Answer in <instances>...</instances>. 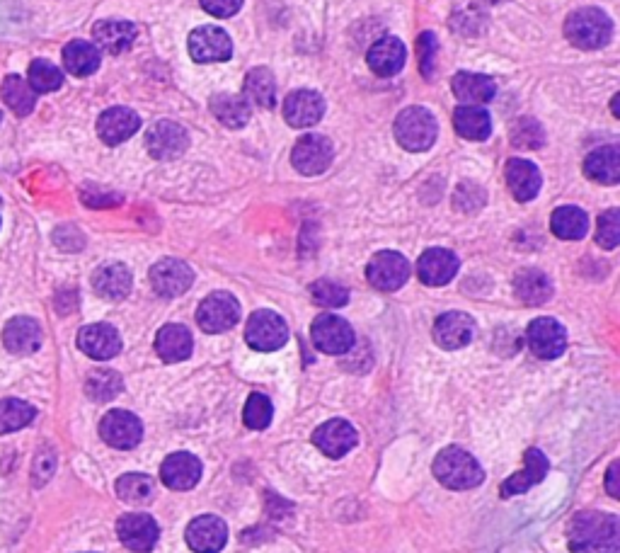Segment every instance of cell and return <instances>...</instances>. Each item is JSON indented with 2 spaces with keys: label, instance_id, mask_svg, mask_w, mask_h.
Wrapping results in <instances>:
<instances>
[{
  "label": "cell",
  "instance_id": "obj_1",
  "mask_svg": "<svg viewBox=\"0 0 620 553\" xmlns=\"http://www.w3.org/2000/svg\"><path fill=\"white\" fill-rule=\"evenodd\" d=\"M572 553H620V520L611 512H577L567 529Z\"/></svg>",
  "mask_w": 620,
  "mask_h": 553
},
{
  "label": "cell",
  "instance_id": "obj_2",
  "mask_svg": "<svg viewBox=\"0 0 620 553\" xmlns=\"http://www.w3.org/2000/svg\"><path fill=\"white\" fill-rule=\"evenodd\" d=\"M434 476L441 486L451 490L478 488L485 481V471L473 454L461 447H446L434 459Z\"/></svg>",
  "mask_w": 620,
  "mask_h": 553
},
{
  "label": "cell",
  "instance_id": "obj_3",
  "mask_svg": "<svg viewBox=\"0 0 620 553\" xmlns=\"http://www.w3.org/2000/svg\"><path fill=\"white\" fill-rule=\"evenodd\" d=\"M567 39L579 49H601L611 42L613 22L599 8L574 10L565 22Z\"/></svg>",
  "mask_w": 620,
  "mask_h": 553
},
{
  "label": "cell",
  "instance_id": "obj_4",
  "mask_svg": "<svg viewBox=\"0 0 620 553\" xmlns=\"http://www.w3.org/2000/svg\"><path fill=\"white\" fill-rule=\"evenodd\" d=\"M439 134L434 114L424 107H407L395 119V139L398 144L412 153H422L432 148Z\"/></svg>",
  "mask_w": 620,
  "mask_h": 553
},
{
  "label": "cell",
  "instance_id": "obj_5",
  "mask_svg": "<svg viewBox=\"0 0 620 553\" xmlns=\"http://www.w3.org/2000/svg\"><path fill=\"white\" fill-rule=\"evenodd\" d=\"M245 340L252 350L257 352H274L286 345L289 340V326L284 318L274 311H255L250 316L248 328H245Z\"/></svg>",
  "mask_w": 620,
  "mask_h": 553
},
{
  "label": "cell",
  "instance_id": "obj_6",
  "mask_svg": "<svg viewBox=\"0 0 620 553\" xmlns=\"http://www.w3.org/2000/svg\"><path fill=\"white\" fill-rule=\"evenodd\" d=\"M313 345L325 355H344L354 347V330L347 321L332 313H323L310 326Z\"/></svg>",
  "mask_w": 620,
  "mask_h": 553
},
{
  "label": "cell",
  "instance_id": "obj_7",
  "mask_svg": "<svg viewBox=\"0 0 620 553\" xmlns=\"http://www.w3.org/2000/svg\"><path fill=\"white\" fill-rule=\"evenodd\" d=\"M240 321V304L233 294L214 292L202 301L197 323L204 333H226Z\"/></svg>",
  "mask_w": 620,
  "mask_h": 553
},
{
  "label": "cell",
  "instance_id": "obj_8",
  "mask_svg": "<svg viewBox=\"0 0 620 553\" xmlns=\"http://www.w3.org/2000/svg\"><path fill=\"white\" fill-rule=\"evenodd\" d=\"M366 277L381 292H398L400 287L410 279V262L395 250H383L376 253L366 267Z\"/></svg>",
  "mask_w": 620,
  "mask_h": 553
},
{
  "label": "cell",
  "instance_id": "obj_9",
  "mask_svg": "<svg viewBox=\"0 0 620 553\" xmlns=\"http://www.w3.org/2000/svg\"><path fill=\"white\" fill-rule=\"evenodd\" d=\"M291 163L301 175H320L332 163V144L327 136L306 134L296 141L291 151Z\"/></svg>",
  "mask_w": 620,
  "mask_h": 553
},
{
  "label": "cell",
  "instance_id": "obj_10",
  "mask_svg": "<svg viewBox=\"0 0 620 553\" xmlns=\"http://www.w3.org/2000/svg\"><path fill=\"white\" fill-rule=\"evenodd\" d=\"M189 54L199 64H214V61H228L233 56V42L221 27H199L189 34Z\"/></svg>",
  "mask_w": 620,
  "mask_h": 553
},
{
  "label": "cell",
  "instance_id": "obj_11",
  "mask_svg": "<svg viewBox=\"0 0 620 553\" xmlns=\"http://www.w3.org/2000/svg\"><path fill=\"white\" fill-rule=\"evenodd\" d=\"M526 342L538 359H558L567 347V333L555 318H536L526 330Z\"/></svg>",
  "mask_w": 620,
  "mask_h": 553
},
{
  "label": "cell",
  "instance_id": "obj_12",
  "mask_svg": "<svg viewBox=\"0 0 620 553\" xmlns=\"http://www.w3.org/2000/svg\"><path fill=\"white\" fill-rule=\"evenodd\" d=\"M192 282H194V270L182 260L165 258V260L155 262L151 270L153 289L160 296H165V299L182 296L189 287H192Z\"/></svg>",
  "mask_w": 620,
  "mask_h": 553
},
{
  "label": "cell",
  "instance_id": "obj_13",
  "mask_svg": "<svg viewBox=\"0 0 620 553\" xmlns=\"http://www.w3.org/2000/svg\"><path fill=\"white\" fill-rule=\"evenodd\" d=\"M100 435L109 447L114 449H134L143 437V425L129 410H112L102 418Z\"/></svg>",
  "mask_w": 620,
  "mask_h": 553
},
{
  "label": "cell",
  "instance_id": "obj_14",
  "mask_svg": "<svg viewBox=\"0 0 620 553\" xmlns=\"http://www.w3.org/2000/svg\"><path fill=\"white\" fill-rule=\"evenodd\" d=\"M117 534L119 541H122L129 551L148 553L155 549V544H158L160 529L151 515H139V512H134V515H124L122 520L117 522Z\"/></svg>",
  "mask_w": 620,
  "mask_h": 553
},
{
  "label": "cell",
  "instance_id": "obj_15",
  "mask_svg": "<svg viewBox=\"0 0 620 553\" xmlns=\"http://www.w3.org/2000/svg\"><path fill=\"white\" fill-rule=\"evenodd\" d=\"M189 136L187 131L175 122H158L153 124L151 131L146 134V148L153 158L158 161H172L180 158L187 151Z\"/></svg>",
  "mask_w": 620,
  "mask_h": 553
},
{
  "label": "cell",
  "instance_id": "obj_16",
  "mask_svg": "<svg viewBox=\"0 0 620 553\" xmlns=\"http://www.w3.org/2000/svg\"><path fill=\"white\" fill-rule=\"evenodd\" d=\"M228 541V527L221 517L202 515L189 522L187 544L194 553H218Z\"/></svg>",
  "mask_w": 620,
  "mask_h": 553
},
{
  "label": "cell",
  "instance_id": "obj_17",
  "mask_svg": "<svg viewBox=\"0 0 620 553\" xmlns=\"http://www.w3.org/2000/svg\"><path fill=\"white\" fill-rule=\"evenodd\" d=\"M359 435L347 420H327L313 432V444L330 459H340L349 454V449L357 447Z\"/></svg>",
  "mask_w": 620,
  "mask_h": 553
},
{
  "label": "cell",
  "instance_id": "obj_18",
  "mask_svg": "<svg viewBox=\"0 0 620 553\" xmlns=\"http://www.w3.org/2000/svg\"><path fill=\"white\" fill-rule=\"evenodd\" d=\"M475 335L473 318L461 311H449L436 318L434 323V340L444 350H461L468 345Z\"/></svg>",
  "mask_w": 620,
  "mask_h": 553
},
{
  "label": "cell",
  "instance_id": "obj_19",
  "mask_svg": "<svg viewBox=\"0 0 620 553\" xmlns=\"http://www.w3.org/2000/svg\"><path fill=\"white\" fill-rule=\"evenodd\" d=\"M160 478L170 490L194 488L202 478V461L189 452L172 454L160 466Z\"/></svg>",
  "mask_w": 620,
  "mask_h": 553
},
{
  "label": "cell",
  "instance_id": "obj_20",
  "mask_svg": "<svg viewBox=\"0 0 620 553\" xmlns=\"http://www.w3.org/2000/svg\"><path fill=\"white\" fill-rule=\"evenodd\" d=\"M139 127V114L129 110V107H112V110L102 112L100 119H97V134L109 146L124 144L126 139H131L139 131Z\"/></svg>",
  "mask_w": 620,
  "mask_h": 553
},
{
  "label": "cell",
  "instance_id": "obj_21",
  "mask_svg": "<svg viewBox=\"0 0 620 553\" xmlns=\"http://www.w3.org/2000/svg\"><path fill=\"white\" fill-rule=\"evenodd\" d=\"M325 102L315 90H296L284 102V117L291 127L306 129L323 119Z\"/></svg>",
  "mask_w": 620,
  "mask_h": 553
},
{
  "label": "cell",
  "instance_id": "obj_22",
  "mask_svg": "<svg viewBox=\"0 0 620 553\" xmlns=\"http://www.w3.org/2000/svg\"><path fill=\"white\" fill-rule=\"evenodd\" d=\"M78 347L93 359H112L122 350V338H119L117 328L107 326V323H95V326H85L80 330Z\"/></svg>",
  "mask_w": 620,
  "mask_h": 553
},
{
  "label": "cell",
  "instance_id": "obj_23",
  "mask_svg": "<svg viewBox=\"0 0 620 553\" xmlns=\"http://www.w3.org/2000/svg\"><path fill=\"white\" fill-rule=\"evenodd\" d=\"M458 272V258L446 248H432L417 262V275L429 287L449 284Z\"/></svg>",
  "mask_w": 620,
  "mask_h": 553
},
{
  "label": "cell",
  "instance_id": "obj_24",
  "mask_svg": "<svg viewBox=\"0 0 620 553\" xmlns=\"http://www.w3.org/2000/svg\"><path fill=\"white\" fill-rule=\"evenodd\" d=\"M524 461H526V469L514 473V476H509L507 481L502 483V488H499L502 490L504 498H514V495H521V493H526L528 488L538 486V483H541L545 478V473H548V469H550L548 456H545L541 449H536V447L526 449Z\"/></svg>",
  "mask_w": 620,
  "mask_h": 553
},
{
  "label": "cell",
  "instance_id": "obj_25",
  "mask_svg": "<svg viewBox=\"0 0 620 553\" xmlns=\"http://www.w3.org/2000/svg\"><path fill=\"white\" fill-rule=\"evenodd\" d=\"M504 178H507L509 192H512L514 199H519V202H531V199L541 192L543 185L541 170L531 161H524V158H512V161L507 163V170H504Z\"/></svg>",
  "mask_w": 620,
  "mask_h": 553
},
{
  "label": "cell",
  "instance_id": "obj_26",
  "mask_svg": "<svg viewBox=\"0 0 620 553\" xmlns=\"http://www.w3.org/2000/svg\"><path fill=\"white\" fill-rule=\"evenodd\" d=\"M407 61V49L400 39L383 37L369 49V68L376 76H395L403 71Z\"/></svg>",
  "mask_w": 620,
  "mask_h": 553
},
{
  "label": "cell",
  "instance_id": "obj_27",
  "mask_svg": "<svg viewBox=\"0 0 620 553\" xmlns=\"http://www.w3.org/2000/svg\"><path fill=\"white\" fill-rule=\"evenodd\" d=\"M3 342L13 355H32L42 345V328L32 318H13L3 330Z\"/></svg>",
  "mask_w": 620,
  "mask_h": 553
},
{
  "label": "cell",
  "instance_id": "obj_28",
  "mask_svg": "<svg viewBox=\"0 0 620 553\" xmlns=\"http://www.w3.org/2000/svg\"><path fill=\"white\" fill-rule=\"evenodd\" d=\"M453 95H456L458 100L465 102V105H485V102H490L492 98H495V90L497 85L492 78L487 76H480V73H456L453 76Z\"/></svg>",
  "mask_w": 620,
  "mask_h": 553
},
{
  "label": "cell",
  "instance_id": "obj_29",
  "mask_svg": "<svg viewBox=\"0 0 620 553\" xmlns=\"http://www.w3.org/2000/svg\"><path fill=\"white\" fill-rule=\"evenodd\" d=\"M192 333L185 326H177V323H170V326L160 328L158 338H155V350L163 362H185V359L192 355Z\"/></svg>",
  "mask_w": 620,
  "mask_h": 553
},
{
  "label": "cell",
  "instance_id": "obj_30",
  "mask_svg": "<svg viewBox=\"0 0 620 553\" xmlns=\"http://www.w3.org/2000/svg\"><path fill=\"white\" fill-rule=\"evenodd\" d=\"M95 42L100 44L102 49L109 51V54H122L136 42V30L134 22L126 20H102L95 25Z\"/></svg>",
  "mask_w": 620,
  "mask_h": 553
},
{
  "label": "cell",
  "instance_id": "obj_31",
  "mask_svg": "<svg viewBox=\"0 0 620 553\" xmlns=\"http://www.w3.org/2000/svg\"><path fill=\"white\" fill-rule=\"evenodd\" d=\"M584 173L601 185H616L620 180V148L601 146L591 151L584 161Z\"/></svg>",
  "mask_w": 620,
  "mask_h": 553
},
{
  "label": "cell",
  "instance_id": "obj_32",
  "mask_svg": "<svg viewBox=\"0 0 620 553\" xmlns=\"http://www.w3.org/2000/svg\"><path fill=\"white\" fill-rule=\"evenodd\" d=\"M95 292L107 301H122L131 292V272L119 262L102 265L93 275Z\"/></svg>",
  "mask_w": 620,
  "mask_h": 553
},
{
  "label": "cell",
  "instance_id": "obj_33",
  "mask_svg": "<svg viewBox=\"0 0 620 553\" xmlns=\"http://www.w3.org/2000/svg\"><path fill=\"white\" fill-rule=\"evenodd\" d=\"M514 294L526 306H541L553 296V284L541 270H524L514 279Z\"/></svg>",
  "mask_w": 620,
  "mask_h": 553
},
{
  "label": "cell",
  "instance_id": "obj_34",
  "mask_svg": "<svg viewBox=\"0 0 620 553\" xmlns=\"http://www.w3.org/2000/svg\"><path fill=\"white\" fill-rule=\"evenodd\" d=\"M211 112H214L218 122L226 124L228 129H240L250 122L252 107L245 95L221 93L211 100Z\"/></svg>",
  "mask_w": 620,
  "mask_h": 553
},
{
  "label": "cell",
  "instance_id": "obj_35",
  "mask_svg": "<svg viewBox=\"0 0 620 553\" xmlns=\"http://www.w3.org/2000/svg\"><path fill=\"white\" fill-rule=\"evenodd\" d=\"M453 127L463 139L470 141H485L492 131L490 114L475 105H461L453 112Z\"/></svg>",
  "mask_w": 620,
  "mask_h": 553
},
{
  "label": "cell",
  "instance_id": "obj_36",
  "mask_svg": "<svg viewBox=\"0 0 620 553\" xmlns=\"http://www.w3.org/2000/svg\"><path fill=\"white\" fill-rule=\"evenodd\" d=\"M550 228L562 241H579V238L587 236L589 219L579 207H560L553 212Z\"/></svg>",
  "mask_w": 620,
  "mask_h": 553
},
{
  "label": "cell",
  "instance_id": "obj_37",
  "mask_svg": "<svg viewBox=\"0 0 620 553\" xmlns=\"http://www.w3.org/2000/svg\"><path fill=\"white\" fill-rule=\"evenodd\" d=\"M63 64H66L68 73L73 76H90L100 68V51H97L90 42L76 39L63 49Z\"/></svg>",
  "mask_w": 620,
  "mask_h": 553
},
{
  "label": "cell",
  "instance_id": "obj_38",
  "mask_svg": "<svg viewBox=\"0 0 620 553\" xmlns=\"http://www.w3.org/2000/svg\"><path fill=\"white\" fill-rule=\"evenodd\" d=\"M277 83H274V76L269 68H252L245 78V98L248 102H255V105L264 107V110H272L274 102H277Z\"/></svg>",
  "mask_w": 620,
  "mask_h": 553
},
{
  "label": "cell",
  "instance_id": "obj_39",
  "mask_svg": "<svg viewBox=\"0 0 620 553\" xmlns=\"http://www.w3.org/2000/svg\"><path fill=\"white\" fill-rule=\"evenodd\" d=\"M117 495L129 505H148L155 498V481L146 473H126L117 481Z\"/></svg>",
  "mask_w": 620,
  "mask_h": 553
},
{
  "label": "cell",
  "instance_id": "obj_40",
  "mask_svg": "<svg viewBox=\"0 0 620 553\" xmlns=\"http://www.w3.org/2000/svg\"><path fill=\"white\" fill-rule=\"evenodd\" d=\"M37 418V408L30 406L20 398H5L0 401V435H10V432L22 430Z\"/></svg>",
  "mask_w": 620,
  "mask_h": 553
},
{
  "label": "cell",
  "instance_id": "obj_41",
  "mask_svg": "<svg viewBox=\"0 0 620 553\" xmlns=\"http://www.w3.org/2000/svg\"><path fill=\"white\" fill-rule=\"evenodd\" d=\"M124 389V381L114 369H95L88 374L85 381V393L97 403H107L112 398H117Z\"/></svg>",
  "mask_w": 620,
  "mask_h": 553
},
{
  "label": "cell",
  "instance_id": "obj_42",
  "mask_svg": "<svg viewBox=\"0 0 620 553\" xmlns=\"http://www.w3.org/2000/svg\"><path fill=\"white\" fill-rule=\"evenodd\" d=\"M3 100L20 117H27L34 110L32 88L20 76H8L3 83Z\"/></svg>",
  "mask_w": 620,
  "mask_h": 553
},
{
  "label": "cell",
  "instance_id": "obj_43",
  "mask_svg": "<svg viewBox=\"0 0 620 553\" xmlns=\"http://www.w3.org/2000/svg\"><path fill=\"white\" fill-rule=\"evenodd\" d=\"M30 83L37 93H54L63 85V73L49 61L37 59L30 66Z\"/></svg>",
  "mask_w": 620,
  "mask_h": 553
},
{
  "label": "cell",
  "instance_id": "obj_44",
  "mask_svg": "<svg viewBox=\"0 0 620 553\" xmlns=\"http://www.w3.org/2000/svg\"><path fill=\"white\" fill-rule=\"evenodd\" d=\"M272 415V401H269L264 393H252L243 410L245 425H248L250 430H264V427H269V423H272Z\"/></svg>",
  "mask_w": 620,
  "mask_h": 553
},
{
  "label": "cell",
  "instance_id": "obj_45",
  "mask_svg": "<svg viewBox=\"0 0 620 553\" xmlns=\"http://www.w3.org/2000/svg\"><path fill=\"white\" fill-rule=\"evenodd\" d=\"M310 296H313L320 306H327V309H342L349 301L347 289H344L342 284L330 282V279H318V282L310 284Z\"/></svg>",
  "mask_w": 620,
  "mask_h": 553
},
{
  "label": "cell",
  "instance_id": "obj_46",
  "mask_svg": "<svg viewBox=\"0 0 620 553\" xmlns=\"http://www.w3.org/2000/svg\"><path fill=\"white\" fill-rule=\"evenodd\" d=\"M512 141L516 148H541L545 144V131L536 119H519L512 129Z\"/></svg>",
  "mask_w": 620,
  "mask_h": 553
},
{
  "label": "cell",
  "instance_id": "obj_47",
  "mask_svg": "<svg viewBox=\"0 0 620 553\" xmlns=\"http://www.w3.org/2000/svg\"><path fill=\"white\" fill-rule=\"evenodd\" d=\"M596 241H599L601 248H606V250L618 248V243H620V212L618 209H608V212L601 214Z\"/></svg>",
  "mask_w": 620,
  "mask_h": 553
},
{
  "label": "cell",
  "instance_id": "obj_48",
  "mask_svg": "<svg viewBox=\"0 0 620 553\" xmlns=\"http://www.w3.org/2000/svg\"><path fill=\"white\" fill-rule=\"evenodd\" d=\"M417 49H419V68L427 78L434 76V54H436V37L432 32L419 34L417 39Z\"/></svg>",
  "mask_w": 620,
  "mask_h": 553
},
{
  "label": "cell",
  "instance_id": "obj_49",
  "mask_svg": "<svg viewBox=\"0 0 620 553\" xmlns=\"http://www.w3.org/2000/svg\"><path fill=\"white\" fill-rule=\"evenodd\" d=\"M202 8L214 17H233L243 8V0H202Z\"/></svg>",
  "mask_w": 620,
  "mask_h": 553
},
{
  "label": "cell",
  "instance_id": "obj_50",
  "mask_svg": "<svg viewBox=\"0 0 620 553\" xmlns=\"http://www.w3.org/2000/svg\"><path fill=\"white\" fill-rule=\"evenodd\" d=\"M473 197L475 199H485V192H482L480 187L475 185V182H463V185L458 187V192H456V204L463 202V199H465V202H470L468 204V212H478L480 204L473 202Z\"/></svg>",
  "mask_w": 620,
  "mask_h": 553
},
{
  "label": "cell",
  "instance_id": "obj_51",
  "mask_svg": "<svg viewBox=\"0 0 620 553\" xmlns=\"http://www.w3.org/2000/svg\"><path fill=\"white\" fill-rule=\"evenodd\" d=\"M618 471H620V464L618 461H613L611 466H608V473H606V490H608V495H611V498H620V476H618Z\"/></svg>",
  "mask_w": 620,
  "mask_h": 553
},
{
  "label": "cell",
  "instance_id": "obj_52",
  "mask_svg": "<svg viewBox=\"0 0 620 553\" xmlns=\"http://www.w3.org/2000/svg\"><path fill=\"white\" fill-rule=\"evenodd\" d=\"M613 114H616V117H618V95H616V98H613Z\"/></svg>",
  "mask_w": 620,
  "mask_h": 553
}]
</instances>
